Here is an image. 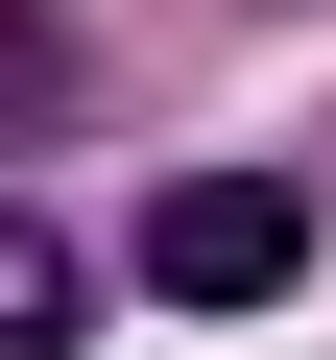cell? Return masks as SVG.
<instances>
[{"label": "cell", "mask_w": 336, "mask_h": 360, "mask_svg": "<svg viewBox=\"0 0 336 360\" xmlns=\"http://www.w3.org/2000/svg\"><path fill=\"white\" fill-rule=\"evenodd\" d=\"M144 288L168 312H288L312 288V193H288V168H168V193H144Z\"/></svg>", "instance_id": "obj_1"}, {"label": "cell", "mask_w": 336, "mask_h": 360, "mask_svg": "<svg viewBox=\"0 0 336 360\" xmlns=\"http://www.w3.org/2000/svg\"><path fill=\"white\" fill-rule=\"evenodd\" d=\"M72 312H96V264H72L25 193H0V360H72Z\"/></svg>", "instance_id": "obj_2"}]
</instances>
